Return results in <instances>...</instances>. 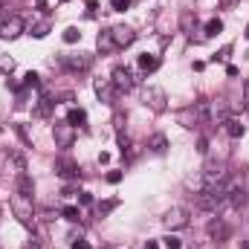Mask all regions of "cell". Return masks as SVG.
<instances>
[{
    "instance_id": "obj_1",
    "label": "cell",
    "mask_w": 249,
    "mask_h": 249,
    "mask_svg": "<svg viewBox=\"0 0 249 249\" xmlns=\"http://www.w3.org/2000/svg\"><path fill=\"white\" fill-rule=\"evenodd\" d=\"M12 212H15V217H18L23 226H32V223H35V212H32V200H29V197L15 194V197H12Z\"/></svg>"
},
{
    "instance_id": "obj_2",
    "label": "cell",
    "mask_w": 249,
    "mask_h": 249,
    "mask_svg": "<svg viewBox=\"0 0 249 249\" xmlns=\"http://www.w3.org/2000/svg\"><path fill=\"white\" fill-rule=\"evenodd\" d=\"M53 139H55L58 148H70L75 142V127L70 122H55L53 124Z\"/></svg>"
},
{
    "instance_id": "obj_3",
    "label": "cell",
    "mask_w": 249,
    "mask_h": 249,
    "mask_svg": "<svg viewBox=\"0 0 249 249\" xmlns=\"http://www.w3.org/2000/svg\"><path fill=\"white\" fill-rule=\"evenodd\" d=\"M162 223H165L168 229H186V226H188V209H183V206L168 209V212H165V217H162Z\"/></svg>"
},
{
    "instance_id": "obj_4",
    "label": "cell",
    "mask_w": 249,
    "mask_h": 249,
    "mask_svg": "<svg viewBox=\"0 0 249 249\" xmlns=\"http://www.w3.org/2000/svg\"><path fill=\"white\" fill-rule=\"evenodd\" d=\"M20 32H23V20H20L18 15L6 18V20H3V26H0V35H3L6 41H15V38H18Z\"/></svg>"
},
{
    "instance_id": "obj_5",
    "label": "cell",
    "mask_w": 249,
    "mask_h": 249,
    "mask_svg": "<svg viewBox=\"0 0 249 249\" xmlns=\"http://www.w3.org/2000/svg\"><path fill=\"white\" fill-rule=\"evenodd\" d=\"M110 81H113L116 90H130V87H133V72H130L127 67H116L113 75H110Z\"/></svg>"
},
{
    "instance_id": "obj_6",
    "label": "cell",
    "mask_w": 249,
    "mask_h": 249,
    "mask_svg": "<svg viewBox=\"0 0 249 249\" xmlns=\"http://www.w3.org/2000/svg\"><path fill=\"white\" fill-rule=\"evenodd\" d=\"M110 35H113V44H116V47H130L133 38H136V32H133L130 26H113Z\"/></svg>"
},
{
    "instance_id": "obj_7",
    "label": "cell",
    "mask_w": 249,
    "mask_h": 249,
    "mask_svg": "<svg viewBox=\"0 0 249 249\" xmlns=\"http://www.w3.org/2000/svg\"><path fill=\"white\" fill-rule=\"evenodd\" d=\"M145 102H148L154 110H165V93H162L160 87H151V90L145 93Z\"/></svg>"
},
{
    "instance_id": "obj_8",
    "label": "cell",
    "mask_w": 249,
    "mask_h": 249,
    "mask_svg": "<svg viewBox=\"0 0 249 249\" xmlns=\"http://www.w3.org/2000/svg\"><path fill=\"white\" fill-rule=\"evenodd\" d=\"M113 90H116V87H113V81H110V78L96 81V93H99V99H102V102H107V105L113 102Z\"/></svg>"
},
{
    "instance_id": "obj_9",
    "label": "cell",
    "mask_w": 249,
    "mask_h": 249,
    "mask_svg": "<svg viewBox=\"0 0 249 249\" xmlns=\"http://www.w3.org/2000/svg\"><path fill=\"white\" fill-rule=\"evenodd\" d=\"M32 191H35L32 177H29V174H18V194H23V197H29V200H32Z\"/></svg>"
},
{
    "instance_id": "obj_10",
    "label": "cell",
    "mask_w": 249,
    "mask_h": 249,
    "mask_svg": "<svg viewBox=\"0 0 249 249\" xmlns=\"http://www.w3.org/2000/svg\"><path fill=\"white\" fill-rule=\"evenodd\" d=\"M223 130H226L232 139H241V136H244V124L235 122V119H223Z\"/></svg>"
},
{
    "instance_id": "obj_11",
    "label": "cell",
    "mask_w": 249,
    "mask_h": 249,
    "mask_svg": "<svg viewBox=\"0 0 249 249\" xmlns=\"http://www.w3.org/2000/svg\"><path fill=\"white\" fill-rule=\"evenodd\" d=\"M67 122L72 124V127H81V124L87 122V113H84L81 107H72V110L67 113Z\"/></svg>"
},
{
    "instance_id": "obj_12",
    "label": "cell",
    "mask_w": 249,
    "mask_h": 249,
    "mask_svg": "<svg viewBox=\"0 0 249 249\" xmlns=\"http://www.w3.org/2000/svg\"><path fill=\"white\" fill-rule=\"evenodd\" d=\"M165 148H168V139H165L162 133L151 136V151H154V154H165Z\"/></svg>"
},
{
    "instance_id": "obj_13",
    "label": "cell",
    "mask_w": 249,
    "mask_h": 249,
    "mask_svg": "<svg viewBox=\"0 0 249 249\" xmlns=\"http://www.w3.org/2000/svg\"><path fill=\"white\" fill-rule=\"evenodd\" d=\"M157 67H160V58H157V55H148V53L139 55V70H148V72H151V70H157Z\"/></svg>"
},
{
    "instance_id": "obj_14",
    "label": "cell",
    "mask_w": 249,
    "mask_h": 249,
    "mask_svg": "<svg viewBox=\"0 0 249 249\" xmlns=\"http://www.w3.org/2000/svg\"><path fill=\"white\" fill-rule=\"evenodd\" d=\"M64 61H67V67H70V70H87V67H90V58H87V55H81V58H72V55H67Z\"/></svg>"
},
{
    "instance_id": "obj_15",
    "label": "cell",
    "mask_w": 249,
    "mask_h": 249,
    "mask_svg": "<svg viewBox=\"0 0 249 249\" xmlns=\"http://www.w3.org/2000/svg\"><path fill=\"white\" fill-rule=\"evenodd\" d=\"M96 44H99V50H102V53H107V50H113V47H116V44H113V35H110V32H102Z\"/></svg>"
},
{
    "instance_id": "obj_16",
    "label": "cell",
    "mask_w": 249,
    "mask_h": 249,
    "mask_svg": "<svg viewBox=\"0 0 249 249\" xmlns=\"http://www.w3.org/2000/svg\"><path fill=\"white\" fill-rule=\"evenodd\" d=\"M217 32H223V20H220V18H212V20L206 23V35H217Z\"/></svg>"
},
{
    "instance_id": "obj_17",
    "label": "cell",
    "mask_w": 249,
    "mask_h": 249,
    "mask_svg": "<svg viewBox=\"0 0 249 249\" xmlns=\"http://www.w3.org/2000/svg\"><path fill=\"white\" fill-rule=\"evenodd\" d=\"M58 174H61V177H75V174H78V171H75V165H72V162H58Z\"/></svg>"
},
{
    "instance_id": "obj_18",
    "label": "cell",
    "mask_w": 249,
    "mask_h": 249,
    "mask_svg": "<svg viewBox=\"0 0 249 249\" xmlns=\"http://www.w3.org/2000/svg\"><path fill=\"white\" fill-rule=\"evenodd\" d=\"M61 214L67 217V220H70V223H75V220L81 217V212H78L75 206H64V209H61Z\"/></svg>"
},
{
    "instance_id": "obj_19",
    "label": "cell",
    "mask_w": 249,
    "mask_h": 249,
    "mask_svg": "<svg viewBox=\"0 0 249 249\" xmlns=\"http://www.w3.org/2000/svg\"><path fill=\"white\" fill-rule=\"evenodd\" d=\"M64 41L67 44H75V41H81V32L75 26H70V29H64Z\"/></svg>"
},
{
    "instance_id": "obj_20",
    "label": "cell",
    "mask_w": 249,
    "mask_h": 249,
    "mask_svg": "<svg viewBox=\"0 0 249 249\" xmlns=\"http://www.w3.org/2000/svg\"><path fill=\"white\" fill-rule=\"evenodd\" d=\"M162 244H165V249H183V241H180L177 235H168V238H162Z\"/></svg>"
},
{
    "instance_id": "obj_21",
    "label": "cell",
    "mask_w": 249,
    "mask_h": 249,
    "mask_svg": "<svg viewBox=\"0 0 249 249\" xmlns=\"http://www.w3.org/2000/svg\"><path fill=\"white\" fill-rule=\"evenodd\" d=\"M47 32H50V23H47V20H44V23H38V26H32V35H35V38H44Z\"/></svg>"
},
{
    "instance_id": "obj_22",
    "label": "cell",
    "mask_w": 249,
    "mask_h": 249,
    "mask_svg": "<svg viewBox=\"0 0 249 249\" xmlns=\"http://www.w3.org/2000/svg\"><path fill=\"white\" fill-rule=\"evenodd\" d=\"M209 232H212V235H217V238H226V226H223V223H212V226H209Z\"/></svg>"
},
{
    "instance_id": "obj_23",
    "label": "cell",
    "mask_w": 249,
    "mask_h": 249,
    "mask_svg": "<svg viewBox=\"0 0 249 249\" xmlns=\"http://www.w3.org/2000/svg\"><path fill=\"white\" fill-rule=\"evenodd\" d=\"M0 70H3V72H12V70H15V61H12V58H0Z\"/></svg>"
},
{
    "instance_id": "obj_24",
    "label": "cell",
    "mask_w": 249,
    "mask_h": 249,
    "mask_svg": "<svg viewBox=\"0 0 249 249\" xmlns=\"http://www.w3.org/2000/svg\"><path fill=\"white\" fill-rule=\"evenodd\" d=\"M110 6H113L116 12H124V9H127V0H110Z\"/></svg>"
},
{
    "instance_id": "obj_25",
    "label": "cell",
    "mask_w": 249,
    "mask_h": 249,
    "mask_svg": "<svg viewBox=\"0 0 249 249\" xmlns=\"http://www.w3.org/2000/svg\"><path fill=\"white\" fill-rule=\"evenodd\" d=\"M78 203H81V206H90V203H93V197H90L87 191H81V194H78Z\"/></svg>"
},
{
    "instance_id": "obj_26",
    "label": "cell",
    "mask_w": 249,
    "mask_h": 249,
    "mask_svg": "<svg viewBox=\"0 0 249 249\" xmlns=\"http://www.w3.org/2000/svg\"><path fill=\"white\" fill-rule=\"evenodd\" d=\"M72 249H93V247H90L87 241H81V238H78V241H72Z\"/></svg>"
},
{
    "instance_id": "obj_27",
    "label": "cell",
    "mask_w": 249,
    "mask_h": 249,
    "mask_svg": "<svg viewBox=\"0 0 249 249\" xmlns=\"http://www.w3.org/2000/svg\"><path fill=\"white\" fill-rule=\"evenodd\" d=\"M26 84L35 87V84H38V75H35V72H26Z\"/></svg>"
},
{
    "instance_id": "obj_28",
    "label": "cell",
    "mask_w": 249,
    "mask_h": 249,
    "mask_svg": "<svg viewBox=\"0 0 249 249\" xmlns=\"http://www.w3.org/2000/svg\"><path fill=\"white\" fill-rule=\"evenodd\" d=\"M119 180H122V174H119V171H110V174H107V183H119Z\"/></svg>"
},
{
    "instance_id": "obj_29",
    "label": "cell",
    "mask_w": 249,
    "mask_h": 249,
    "mask_svg": "<svg viewBox=\"0 0 249 249\" xmlns=\"http://www.w3.org/2000/svg\"><path fill=\"white\" fill-rule=\"evenodd\" d=\"M23 249H38V241H26V244H23Z\"/></svg>"
},
{
    "instance_id": "obj_30",
    "label": "cell",
    "mask_w": 249,
    "mask_h": 249,
    "mask_svg": "<svg viewBox=\"0 0 249 249\" xmlns=\"http://www.w3.org/2000/svg\"><path fill=\"white\" fill-rule=\"evenodd\" d=\"M145 249H160V247H157L154 241H148V244H145Z\"/></svg>"
},
{
    "instance_id": "obj_31",
    "label": "cell",
    "mask_w": 249,
    "mask_h": 249,
    "mask_svg": "<svg viewBox=\"0 0 249 249\" xmlns=\"http://www.w3.org/2000/svg\"><path fill=\"white\" fill-rule=\"evenodd\" d=\"M247 38H249V29H247Z\"/></svg>"
},
{
    "instance_id": "obj_32",
    "label": "cell",
    "mask_w": 249,
    "mask_h": 249,
    "mask_svg": "<svg viewBox=\"0 0 249 249\" xmlns=\"http://www.w3.org/2000/svg\"><path fill=\"white\" fill-rule=\"evenodd\" d=\"M61 3H67V0H61Z\"/></svg>"
}]
</instances>
